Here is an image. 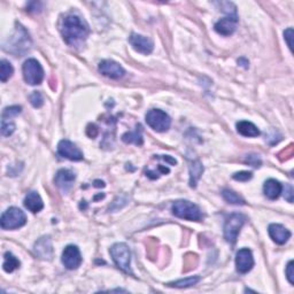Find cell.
<instances>
[{"label":"cell","mask_w":294,"mask_h":294,"mask_svg":"<svg viewBox=\"0 0 294 294\" xmlns=\"http://www.w3.org/2000/svg\"><path fill=\"white\" fill-rule=\"evenodd\" d=\"M61 33L64 41L70 46H78L86 39L90 29L78 15L69 14L64 16L61 23Z\"/></svg>","instance_id":"cell-1"},{"label":"cell","mask_w":294,"mask_h":294,"mask_svg":"<svg viewBox=\"0 0 294 294\" xmlns=\"http://www.w3.org/2000/svg\"><path fill=\"white\" fill-rule=\"evenodd\" d=\"M171 211L178 219L194 221V222H199V221L202 220V213L200 208L196 204L188 200L175 201L173 207H171Z\"/></svg>","instance_id":"cell-2"},{"label":"cell","mask_w":294,"mask_h":294,"mask_svg":"<svg viewBox=\"0 0 294 294\" xmlns=\"http://www.w3.org/2000/svg\"><path fill=\"white\" fill-rule=\"evenodd\" d=\"M246 216L239 213L231 214V215L225 220L224 238L229 244H231V245L236 244L239 232L244 227V224L246 223Z\"/></svg>","instance_id":"cell-3"},{"label":"cell","mask_w":294,"mask_h":294,"mask_svg":"<svg viewBox=\"0 0 294 294\" xmlns=\"http://www.w3.org/2000/svg\"><path fill=\"white\" fill-rule=\"evenodd\" d=\"M110 257H112L114 263H115L118 269L127 274H132L130 261H131V253L127 244L117 243L113 245L109 251Z\"/></svg>","instance_id":"cell-4"},{"label":"cell","mask_w":294,"mask_h":294,"mask_svg":"<svg viewBox=\"0 0 294 294\" xmlns=\"http://www.w3.org/2000/svg\"><path fill=\"white\" fill-rule=\"evenodd\" d=\"M26 223L25 214L20 208L10 207L1 215L0 224L3 230H15Z\"/></svg>","instance_id":"cell-5"},{"label":"cell","mask_w":294,"mask_h":294,"mask_svg":"<svg viewBox=\"0 0 294 294\" xmlns=\"http://www.w3.org/2000/svg\"><path fill=\"white\" fill-rule=\"evenodd\" d=\"M23 78L30 85H39L44 79V69L36 59H28L22 67Z\"/></svg>","instance_id":"cell-6"},{"label":"cell","mask_w":294,"mask_h":294,"mask_svg":"<svg viewBox=\"0 0 294 294\" xmlns=\"http://www.w3.org/2000/svg\"><path fill=\"white\" fill-rule=\"evenodd\" d=\"M146 123L158 132H165L171 125V118L161 109H151L146 114Z\"/></svg>","instance_id":"cell-7"},{"label":"cell","mask_w":294,"mask_h":294,"mask_svg":"<svg viewBox=\"0 0 294 294\" xmlns=\"http://www.w3.org/2000/svg\"><path fill=\"white\" fill-rule=\"evenodd\" d=\"M7 51L13 52L15 54H23L30 48V38L28 32L25 31L23 26L18 25L15 31V35L12 38V44L9 45Z\"/></svg>","instance_id":"cell-8"},{"label":"cell","mask_w":294,"mask_h":294,"mask_svg":"<svg viewBox=\"0 0 294 294\" xmlns=\"http://www.w3.org/2000/svg\"><path fill=\"white\" fill-rule=\"evenodd\" d=\"M62 263L69 270L77 269L82 265V255L77 246L69 245L64 248L62 253Z\"/></svg>","instance_id":"cell-9"},{"label":"cell","mask_w":294,"mask_h":294,"mask_svg":"<svg viewBox=\"0 0 294 294\" xmlns=\"http://www.w3.org/2000/svg\"><path fill=\"white\" fill-rule=\"evenodd\" d=\"M58 153L62 158H66L71 161H81L83 160V153L79 148L70 140L63 139L58 144Z\"/></svg>","instance_id":"cell-10"},{"label":"cell","mask_w":294,"mask_h":294,"mask_svg":"<svg viewBox=\"0 0 294 294\" xmlns=\"http://www.w3.org/2000/svg\"><path fill=\"white\" fill-rule=\"evenodd\" d=\"M236 267L239 274H247L254 267V258L251 250L242 248L236 255Z\"/></svg>","instance_id":"cell-11"},{"label":"cell","mask_w":294,"mask_h":294,"mask_svg":"<svg viewBox=\"0 0 294 294\" xmlns=\"http://www.w3.org/2000/svg\"><path fill=\"white\" fill-rule=\"evenodd\" d=\"M99 71L106 77L112 79H120L124 76L125 70L120 63L113 60H104L99 63Z\"/></svg>","instance_id":"cell-12"},{"label":"cell","mask_w":294,"mask_h":294,"mask_svg":"<svg viewBox=\"0 0 294 294\" xmlns=\"http://www.w3.org/2000/svg\"><path fill=\"white\" fill-rule=\"evenodd\" d=\"M129 43L131 44V46L135 51L141 53V54L147 55L153 52V41L150 38L138 35V33H131V36L129 37Z\"/></svg>","instance_id":"cell-13"},{"label":"cell","mask_w":294,"mask_h":294,"mask_svg":"<svg viewBox=\"0 0 294 294\" xmlns=\"http://www.w3.org/2000/svg\"><path fill=\"white\" fill-rule=\"evenodd\" d=\"M237 23H238L237 15H229V16L217 21L214 25V29L217 33L222 36H231L236 31Z\"/></svg>","instance_id":"cell-14"},{"label":"cell","mask_w":294,"mask_h":294,"mask_svg":"<svg viewBox=\"0 0 294 294\" xmlns=\"http://www.w3.org/2000/svg\"><path fill=\"white\" fill-rule=\"evenodd\" d=\"M75 174L71 170L68 169H61L55 175L54 182L55 185L58 186L60 190H62L63 192H68L71 189L72 184L75 182Z\"/></svg>","instance_id":"cell-15"},{"label":"cell","mask_w":294,"mask_h":294,"mask_svg":"<svg viewBox=\"0 0 294 294\" xmlns=\"http://www.w3.org/2000/svg\"><path fill=\"white\" fill-rule=\"evenodd\" d=\"M269 236L270 238L274 240L275 243L278 245H284L291 237V232H290L285 227H283L282 224H270L269 225Z\"/></svg>","instance_id":"cell-16"},{"label":"cell","mask_w":294,"mask_h":294,"mask_svg":"<svg viewBox=\"0 0 294 294\" xmlns=\"http://www.w3.org/2000/svg\"><path fill=\"white\" fill-rule=\"evenodd\" d=\"M33 251H35V254L39 259L51 260L53 255L51 238H49V237H43V238H40L38 242H36Z\"/></svg>","instance_id":"cell-17"},{"label":"cell","mask_w":294,"mask_h":294,"mask_svg":"<svg viewBox=\"0 0 294 294\" xmlns=\"http://www.w3.org/2000/svg\"><path fill=\"white\" fill-rule=\"evenodd\" d=\"M265 196L270 200H276L283 192V185L276 179H268L263 185Z\"/></svg>","instance_id":"cell-18"},{"label":"cell","mask_w":294,"mask_h":294,"mask_svg":"<svg viewBox=\"0 0 294 294\" xmlns=\"http://www.w3.org/2000/svg\"><path fill=\"white\" fill-rule=\"evenodd\" d=\"M24 206L31 213H39L44 208V202L37 192H30L26 194Z\"/></svg>","instance_id":"cell-19"},{"label":"cell","mask_w":294,"mask_h":294,"mask_svg":"<svg viewBox=\"0 0 294 294\" xmlns=\"http://www.w3.org/2000/svg\"><path fill=\"white\" fill-rule=\"evenodd\" d=\"M237 131L244 137H258L260 136V130L255 124L248 121H240L237 123Z\"/></svg>","instance_id":"cell-20"},{"label":"cell","mask_w":294,"mask_h":294,"mask_svg":"<svg viewBox=\"0 0 294 294\" xmlns=\"http://www.w3.org/2000/svg\"><path fill=\"white\" fill-rule=\"evenodd\" d=\"M202 173H204V166H202V163L199 161V160H196V161H192L190 163V186L191 188H196Z\"/></svg>","instance_id":"cell-21"},{"label":"cell","mask_w":294,"mask_h":294,"mask_svg":"<svg viewBox=\"0 0 294 294\" xmlns=\"http://www.w3.org/2000/svg\"><path fill=\"white\" fill-rule=\"evenodd\" d=\"M122 140L127 144H135L137 146H141L144 143L143 135H141V127L137 125V129L132 132H127L122 136Z\"/></svg>","instance_id":"cell-22"},{"label":"cell","mask_w":294,"mask_h":294,"mask_svg":"<svg viewBox=\"0 0 294 294\" xmlns=\"http://www.w3.org/2000/svg\"><path fill=\"white\" fill-rule=\"evenodd\" d=\"M20 267V261L14 257V255L10 253V252H7L3 255V265L2 268L6 273H13L15 269H17Z\"/></svg>","instance_id":"cell-23"},{"label":"cell","mask_w":294,"mask_h":294,"mask_svg":"<svg viewBox=\"0 0 294 294\" xmlns=\"http://www.w3.org/2000/svg\"><path fill=\"white\" fill-rule=\"evenodd\" d=\"M199 282H200V277L193 276V277L183 278V280H179L173 283H168L167 286H169V288H176V289H186L198 284Z\"/></svg>","instance_id":"cell-24"},{"label":"cell","mask_w":294,"mask_h":294,"mask_svg":"<svg viewBox=\"0 0 294 294\" xmlns=\"http://www.w3.org/2000/svg\"><path fill=\"white\" fill-rule=\"evenodd\" d=\"M14 74V68L9 61L2 59L0 61V79L2 83L8 81Z\"/></svg>","instance_id":"cell-25"},{"label":"cell","mask_w":294,"mask_h":294,"mask_svg":"<svg viewBox=\"0 0 294 294\" xmlns=\"http://www.w3.org/2000/svg\"><path fill=\"white\" fill-rule=\"evenodd\" d=\"M222 197H223V199L225 201L229 202V204H232V205H245V200H244L243 198L240 197L238 193H236L235 191H232V190H229V189L223 190Z\"/></svg>","instance_id":"cell-26"},{"label":"cell","mask_w":294,"mask_h":294,"mask_svg":"<svg viewBox=\"0 0 294 294\" xmlns=\"http://www.w3.org/2000/svg\"><path fill=\"white\" fill-rule=\"evenodd\" d=\"M22 107L21 106H10L6 107L5 109L2 110V120H10L12 117L17 116L18 114H21Z\"/></svg>","instance_id":"cell-27"},{"label":"cell","mask_w":294,"mask_h":294,"mask_svg":"<svg viewBox=\"0 0 294 294\" xmlns=\"http://www.w3.org/2000/svg\"><path fill=\"white\" fill-rule=\"evenodd\" d=\"M15 131V124L9 120L1 121V133L3 137H9Z\"/></svg>","instance_id":"cell-28"},{"label":"cell","mask_w":294,"mask_h":294,"mask_svg":"<svg viewBox=\"0 0 294 294\" xmlns=\"http://www.w3.org/2000/svg\"><path fill=\"white\" fill-rule=\"evenodd\" d=\"M29 99H30V102H31V105L35 107V108H40L44 104L43 95H41L40 92H38V91H35V92L30 95Z\"/></svg>","instance_id":"cell-29"},{"label":"cell","mask_w":294,"mask_h":294,"mask_svg":"<svg viewBox=\"0 0 294 294\" xmlns=\"http://www.w3.org/2000/svg\"><path fill=\"white\" fill-rule=\"evenodd\" d=\"M235 181H239V182H247L253 177V174L251 171H240V173H236L234 176Z\"/></svg>","instance_id":"cell-30"},{"label":"cell","mask_w":294,"mask_h":294,"mask_svg":"<svg viewBox=\"0 0 294 294\" xmlns=\"http://www.w3.org/2000/svg\"><path fill=\"white\" fill-rule=\"evenodd\" d=\"M286 277H288V281L290 284H294V273H293V261H290L288 267H286Z\"/></svg>","instance_id":"cell-31"},{"label":"cell","mask_w":294,"mask_h":294,"mask_svg":"<svg viewBox=\"0 0 294 294\" xmlns=\"http://www.w3.org/2000/svg\"><path fill=\"white\" fill-rule=\"evenodd\" d=\"M41 9V3L40 2H29L28 6H26V10L28 12H33V13H37V12H40Z\"/></svg>","instance_id":"cell-32"},{"label":"cell","mask_w":294,"mask_h":294,"mask_svg":"<svg viewBox=\"0 0 294 294\" xmlns=\"http://www.w3.org/2000/svg\"><path fill=\"white\" fill-rule=\"evenodd\" d=\"M292 37H293V29L289 28L288 30H285V31H284V38H285L286 43H288V45H289V47L291 49H292V46H293Z\"/></svg>","instance_id":"cell-33"},{"label":"cell","mask_w":294,"mask_h":294,"mask_svg":"<svg viewBox=\"0 0 294 294\" xmlns=\"http://www.w3.org/2000/svg\"><path fill=\"white\" fill-rule=\"evenodd\" d=\"M98 128L95 127L94 124H90L89 127H87V130H86V133H87V136L89 137H91V138H95V137H97V135H98Z\"/></svg>","instance_id":"cell-34"},{"label":"cell","mask_w":294,"mask_h":294,"mask_svg":"<svg viewBox=\"0 0 294 294\" xmlns=\"http://www.w3.org/2000/svg\"><path fill=\"white\" fill-rule=\"evenodd\" d=\"M247 162L253 167H260V165H261V161H260V160L258 159V156H255V155L248 156Z\"/></svg>","instance_id":"cell-35"},{"label":"cell","mask_w":294,"mask_h":294,"mask_svg":"<svg viewBox=\"0 0 294 294\" xmlns=\"http://www.w3.org/2000/svg\"><path fill=\"white\" fill-rule=\"evenodd\" d=\"M286 189L288 191H285L286 196H285V199L288 200L289 202H293V189L291 185H286Z\"/></svg>","instance_id":"cell-36"},{"label":"cell","mask_w":294,"mask_h":294,"mask_svg":"<svg viewBox=\"0 0 294 294\" xmlns=\"http://www.w3.org/2000/svg\"><path fill=\"white\" fill-rule=\"evenodd\" d=\"M95 186H97V188H104L105 186V184H104V182H100V181H95Z\"/></svg>","instance_id":"cell-37"}]
</instances>
